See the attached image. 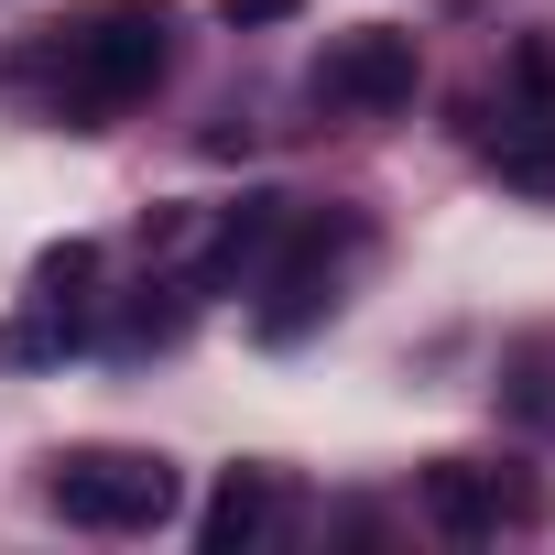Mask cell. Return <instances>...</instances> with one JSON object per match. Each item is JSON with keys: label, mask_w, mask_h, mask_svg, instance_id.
Returning <instances> with one entry per match:
<instances>
[{"label": "cell", "mask_w": 555, "mask_h": 555, "mask_svg": "<svg viewBox=\"0 0 555 555\" xmlns=\"http://www.w3.org/2000/svg\"><path fill=\"white\" fill-rule=\"evenodd\" d=\"M284 196H250V207H229L218 218V240H207V272H196V284H229V272H261L272 261V240H284Z\"/></svg>", "instance_id": "cell-8"}, {"label": "cell", "mask_w": 555, "mask_h": 555, "mask_svg": "<svg viewBox=\"0 0 555 555\" xmlns=\"http://www.w3.org/2000/svg\"><path fill=\"white\" fill-rule=\"evenodd\" d=\"M164 66H175V12L164 0H99V12H66V23H44L23 44V77H44L55 120H77V131H99L109 109L153 99Z\"/></svg>", "instance_id": "cell-1"}, {"label": "cell", "mask_w": 555, "mask_h": 555, "mask_svg": "<svg viewBox=\"0 0 555 555\" xmlns=\"http://www.w3.org/2000/svg\"><path fill=\"white\" fill-rule=\"evenodd\" d=\"M218 12H229V23L250 34V23H284V12H306V0H218Z\"/></svg>", "instance_id": "cell-10"}, {"label": "cell", "mask_w": 555, "mask_h": 555, "mask_svg": "<svg viewBox=\"0 0 555 555\" xmlns=\"http://www.w3.org/2000/svg\"><path fill=\"white\" fill-rule=\"evenodd\" d=\"M272 512H284V490H272V468H229L196 533H207V555H250V544L272 533Z\"/></svg>", "instance_id": "cell-7"}, {"label": "cell", "mask_w": 555, "mask_h": 555, "mask_svg": "<svg viewBox=\"0 0 555 555\" xmlns=\"http://www.w3.org/2000/svg\"><path fill=\"white\" fill-rule=\"evenodd\" d=\"M88 272H99V250L88 240H66V250H44V272H34V306L0 327V360H55V349H77L88 338Z\"/></svg>", "instance_id": "cell-5"}, {"label": "cell", "mask_w": 555, "mask_h": 555, "mask_svg": "<svg viewBox=\"0 0 555 555\" xmlns=\"http://www.w3.org/2000/svg\"><path fill=\"white\" fill-rule=\"evenodd\" d=\"M371 250L360 218H284V240H272V272H261V338H306L327 306H338V272Z\"/></svg>", "instance_id": "cell-3"}, {"label": "cell", "mask_w": 555, "mask_h": 555, "mask_svg": "<svg viewBox=\"0 0 555 555\" xmlns=\"http://www.w3.org/2000/svg\"><path fill=\"white\" fill-rule=\"evenodd\" d=\"M490 164H501V185L555 196V120H544V109H512V120L490 131Z\"/></svg>", "instance_id": "cell-9"}, {"label": "cell", "mask_w": 555, "mask_h": 555, "mask_svg": "<svg viewBox=\"0 0 555 555\" xmlns=\"http://www.w3.org/2000/svg\"><path fill=\"white\" fill-rule=\"evenodd\" d=\"M414 34H392V23H360V34H338L327 55H317V99L327 109H360V120H382V109H403L414 99Z\"/></svg>", "instance_id": "cell-4"}, {"label": "cell", "mask_w": 555, "mask_h": 555, "mask_svg": "<svg viewBox=\"0 0 555 555\" xmlns=\"http://www.w3.org/2000/svg\"><path fill=\"white\" fill-rule=\"evenodd\" d=\"M44 501H55L77 533H153V522H175L185 479H175L164 457H131V447H77V457H55Z\"/></svg>", "instance_id": "cell-2"}, {"label": "cell", "mask_w": 555, "mask_h": 555, "mask_svg": "<svg viewBox=\"0 0 555 555\" xmlns=\"http://www.w3.org/2000/svg\"><path fill=\"white\" fill-rule=\"evenodd\" d=\"M512 512H522V479L468 468V457H436V468H425V522H436V533H501Z\"/></svg>", "instance_id": "cell-6"}]
</instances>
